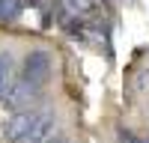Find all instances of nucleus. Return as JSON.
<instances>
[{"mask_svg": "<svg viewBox=\"0 0 149 143\" xmlns=\"http://www.w3.org/2000/svg\"><path fill=\"white\" fill-rule=\"evenodd\" d=\"M51 72H54L51 54H48L45 48H36V51H30L27 57L21 60V72H18V78H24L27 83H36V87H45L48 78H51Z\"/></svg>", "mask_w": 149, "mask_h": 143, "instance_id": "1", "label": "nucleus"}, {"mask_svg": "<svg viewBox=\"0 0 149 143\" xmlns=\"http://www.w3.org/2000/svg\"><path fill=\"white\" fill-rule=\"evenodd\" d=\"M36 116H39V110H15L3 125V140L6 143H27L30 131L36 125Z\"/></svg>", "mask_w": 149, "mask_h": 143, "instance_id": "2", "label": "nucleus"}, {"mask_svg": "<svg viewBox=\"0 0 149 143\" xmlns=\"http://www.w3.org/2000/svg\"><path fill=\"white\" fill-rule=\"evenodd\" d=\"M39 90H42V87H36V83H27L24 78H18V81L6 90L3 101H6V107H12V110H24V104H30V99H33Z\"/></svg>", "mask_w": 149, "mask_h": 143, "instance_id": "3", "label": "nucleus"}, {"mask_svg": "<svg viewBox=\"0 0 149 143\" xmlns=\"http://www.w3.org/2000/svg\"><path fill=\"white\" fill-rule=\"evenodd\" d=\"M54 125H57V113H54V110H39L36 125H33V131H30L27 143H45L48 137L54 134Z\"/></svg>", "mask_w": 149, "mask_h": 143, "instance_id": "4", "label": "nucleus"}, {"mask_svg": "<svg viewBox=\"0 0 149 143\" xmlns=\"http://www.w3.org/2000/svg\"><path fill=\"white\" fill-rule=\"evenodd\" d=\"M21 0H0V24H12V21H18L21 18Z\"/></svg>", "mask_w": 149, "mask_h": 143, "instance_id": "5", "label": "nucleus"}, {"mask_svg": "<svg viewBox=\"0 0 149 143\" xmlns=\"http://www.w3.org/2000/svg\"><path fill=\"white\" fill-rule=\"evenodd\" d=\"M9 69H12V57L0 51V99L6 95V87H9Z\"/></svg>", "mask_w": 149, "mask_h": 143, "instance_id": "6", "label": "nucleus"}, {"mask_svg": "<svg viewBox=\"0 0 149 143\" xmlns=\"http://www.w3.org/2000/svg\"><path fill=\"white\" fill-rule=\"evenodd\" d=\"M72 9L78 12V15H84V12L93 9V0H72Z\"/></svg>", "mask_w": 149, "mask_h": 143, "instance_id": "7", "label": "nucleus"}, {"mask_svg": "<svg viewBox=\"0 0 149 143\" xmlns=\"http://www.w3.org/2000/svg\"><path fill=\"white\" fill-rule=\"evenodd\" d=\"M45 143H69V137H63V134H51Z\"/></svg>", "mask_w": 149, "mask_h": 143, "instance_id": "8", "label": "nucleus"}, {"mask_svg": "<svg viewBox=\"0 0 149 143\" xmlns=\"http://www.w3.org/2000/svg\"><path fill=\"white\" fill-rule=\"evenodd\" d=\"M104 3H113V0H104Z\"/></svg>", "mask_w": 149, "mask_h": 143, "instance_id": "9", "label": "nucleus"}]
</instances>
